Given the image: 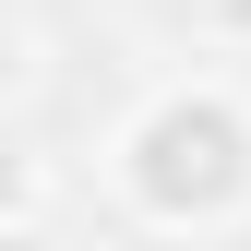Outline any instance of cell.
<instances>
[{"label": "cell", "mask_w": 251, "mask_h": 251, "mask_svg": "<svg viewBox=\"0 0 251 251\" xmlns=\"http://www.w3.org/2000/svg\"><path fill=\"white\" fill-rule=\"evenodd\" d=\"M108 192L155 239H215L251 215V96L215 72H179L132 96V120L108 132Z\"/></svg>", "instance_id": "obj_1"}, {"label": "cell", "mask_w": 251, "mask_h": 251, "mask_svg": "<svg viewBox=\"0 0 251 251\" xmlns=\"http://www.w3.org/2000/svg\"><path fill=\"white\" fill-rule=\"evenodd\" d=\"M203 36H227V48H251V0H203Z\"/></svg>", "instance_id": "obj_2"}]
</instances>
